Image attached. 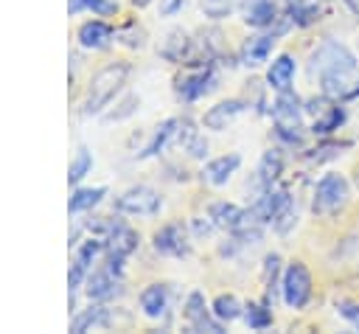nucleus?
I'll use <instances>...</instances> for the list:
<instances>
[{"mask_svg":"<svg viewBox=\"0 0 359 334\" xmlns=\"http://www.w3.org/2000/svg\"><path fill=\"white\" fill-rule=\"evenodd\" d=\"M84 292H87V298H90L93 303H107V300H112L115 295L123 292V286H121V272H115L112 267L104 264L101 269H95V272L87 275Z\"/></svg>","mask_w":359,"mask_h":334,"instance_id":"obj_9","label":"nucleus"},{"mask_svg":"<svg viewBox=\"0 0 359 334\" xmlns=\"http://www.w3.org/2000/svg\"><path fill=\"white\" fill-rule=\"evenodd\" d=\"M118 39H121L123 45H129V48H140V45H143V31H140L135 22H129V25L118 34Z\"/></svg>","mask_w":359,"mask_h":334,"instance_id":"obj_31","label":"nucleus"},{"mask_svg":"<svg viewBox=\"0 0 359 334\" xmlns=\"http://www.w3.org/2000/svg\"><path fill=\"white\" fill-rule=\"evenodd\" d=\"M160 205H163L160 194L149 185H132L115 199V211L126 216H154Z\"/></svg>","mask_w":359,"mask_h":334,"instance_id":"obj_6","label":"nucleus"},{"mask_svg":"<svg viewBox=\"0 0 359 334\" xmlns=\"http://www.w3.org/2000/svg\"><path fill=\"white\" fill-rule=\"evenodd\" d=\"M177 140H180V146H182V152H185L188 157L202 160V157L208 154V140H205V135H202L188 118L180 121V126H177Z\"/></svg>","mask_w":359,"mask_h":334,"instance_id":"obj_17","label":"nucleus"},{"mask_svg":"<svg viewBox=\"0 0 359 334\" xmlns=\"http://www.w3.org/2000/svg\"><path fill=\"white\" fill-rule=\"evenodd\" d=\"M356 93H359V81H356Z\"/></svg>","mask_w":359,"mask_h":334,"instance_id":"obj_37","label":"nucleus"},{"mask_svg":"<svg viewBox=\"0 0 359 334\" xmlns=\"http://www.w3.org/2000/svg\"><path fill=\"white\" fill-rule=\"evenodd\" d=\"M177 126H180V118H168V121H163V123L154 129L151 140L143 146L140 157H154V154H160V152L165 149V143H168V140L177 135Z\"/></svg>","mask_w":359,"mask_h":334,"instance_id":"obj_25","label":"nucleus"},{"mask_svg":"<svg viewBox=\"0 0 359 334\" xmlns=\"http://www.w3.org/2000/svg\"><path fill=\"white\" fill-rule=\"evenodd\" d=\"M135 104H140V101H137V95H126V98H123V104H121V109H118V112H109V115H107V121H121V118L132 115V112H135Z\"/></svg>","mask_w":359,"mask_h":334,"instance_id":"obj_33","label":"nucleus"},{"mask_svg":"<svg viewBox=\"0 0 359 334\" xmlns=\"http://www.w3.org/2000/svg\"><path fill=\"white\" fill-rule=\"evenodd\" d=\"M129 73H132V65H129V62H109V65H104L101 70H95L93 79H90V84H87V95H84L81 112H84V115H98V112H104V107L123 90Z\"/></svg>","mask_w":359,"mask_h":334,"instance_id":"obj_2","label":"nucleus"},{"mask_svg":"<svg viewBox=\"0 0 359 334\" xmlns=\"http://www.w3.org/2000/svg\"><path fill=\"white\" fill-rule=\"evenodd\" d=\"M303 101L292 90H280L275 104H272V118H275V132L286 143H300V123H303Z\"/></svg>","mask_w":359,"mask_h":334,"instance_id":"obj_3","label":"nucleus"},{"mask_svg":"<svg viewBox=\"0 0 359 334\" xmlns=\"http://www.w3.org/2000/svg\"><path fill=\"white\" fill-rule=\"evenodd\" d=\"M216 87V70H213V62H205L199 65L196 70L185 73L177 79V95L182 101H196L202 95H208L210 90Z\"/></svg>","mask_w":359,"mask_h":334,"instance_id":"obj_7","label":"nucleus"},{"mask_svg":"<svg viewBox=\"0 0 359 334\" xmlns=\"http://www.w3.org/2000/svg\"><path fill=\"white\" fill-rule=\"evenodd\" d=\"M294 70H297V65H294V59L289 56V53H280L278 59H272V65H269V70H266V81H269V87L272 90H289L292 87V79H294Z\"/></svg>","mask_w":359,"mask_h":334,"instance_id":"obj_20","label":"nucleus"},{"mask_svg":"<svg viewBox=\"0 0 359 334\" xmlns=\"http://www.w3.org/2000/svg\"><path fill=\"white\" fill-rule=\"evenodd\" d=\"M137 303H140V312H143L146 317H151V320L163 317V314L168 312V286H165V283H149V286L140 292Z\"/></svg>","mask_w":359,"mask_h":334,"instance_id":"obj_16","label":"nucleus"},{"mask_svg":"<svg viewBox=\"0 0 359 334\" xmlns=\"http://www.w3.org/2000/svg\"><path fill=\"white\" fill-rule=\"evenodd\" d=\"M342 121H345V109L342 107H325L314 121V135H328V132L339 129Z\"/></svg>","mask_w":359,"mask_h":334,"instance_id":"obj_28","label":"nucleus"},{"mask_svg":"<svg viewBox=\"0 0 359 334\" xmlns=\"http://www.w3.org/2000/svg\"><path fill=\"white\" fill-rule=\"evenodd\" d=\"M275 34H258V36H247V42L241 45V62L250 67H258L261 62H266V56L272 53L275 45Z\"/></svg>","mask_w":359,"mask_h":334,"instance_id":"obj_18","label":"nucleus"},{"mask_svg":"<svg viewBox=\"0 0 359 334\" xmlns=\"http://www.w3.org/2000/svg\"><path fill=\"white\" fill-rule=\"evenodd\" d=\"M337 312H339L353 328H359V303H353V300H339V303H337Z\"/></svg>","mask_w":359,"mask_h":334,"instance_id":"obj_32","label":"nucleus"},{"mask_svg":"<svg viewBox=\"0 0 359 334\" xmlns=\"http://www.w3.org/2000/svg\"><path fill=\"white\" fill-rule=\"evenodd\" d=\"M109 323H112V320H109V312H107L101 303H93V306L81 309V312L70 320V331L81 334V331H87V328H107Z\"/></svg>","mask_w":359,"mask_h":334,"instance_id":"obj_21","label":"nucleus"},{"mask_svg":"<svg viewBox=\"0 0 359 334\" xmlns=\"http://www.w3.org/2000/svg\"><path fill=\"white\" fill-rule=\"evenodd\" d=\"M241 317H244V323L252 331H261V328H269L272 326V309L266 303H247Z\"/></svg>","mask_w":359,"mask_h":334,"instance_id":"obj_27","label":"nucleus"},{"mask_svg":"<svg viewBox=\"0 0 359 334\" xmlns=\"http://www.w3.org/2000/svg\"><path fill=\"white\" fill-rule=\"evenodd\" d=\"M213 314V312H210ZM205 309V295L202 292H191L185 298V306H182V317L188 320L191 331H210V334H222V320H213Z\"/></svg>","mask_w":359,"mask_h":334,"instance_id":"obj_10","label":"nucleus"},{"mask_svg":"<svg viewBox=\"0 0 359 334\" xmlns=\"http://www.w3.org/2000/svg\"><path fill=\"white\" fill-rule=\"evenodd\" d=\"M345 3H348V8H351L356 17H359V0H345Z\"/></svg>","mask_w":359,"mask_h":334,"instance_id":"obj_35","label":"nucleus"},{"mask_svg":"<svg viewBox=\"0 0 359 334\" xmlns=\"http://www.w3.org/2000/svg\"><path fill=\"white\" fill-rule=\"evenodd\" d=\"M185 0H160V17H174Z\"/></svg>","mask_w":359,"mask_h":334,"instance_id":"obj_34","label":"nucleus"},{"mask_svg":"<svg viewBox=\"0 0 359 334\" xmlns=\"http://www.w3.org/2000/svg\"><path fill=\"white\" fill-rule=\"evenodd\" d=\"M238 166H241V157H238V154H222V157H213V160L205 166L202 177H205V182H210V185H224V182L236 174Z\"/></svg>","mask_w":359,"mask_h":334,"instance_id":"obj_19","label":"nucleus"},{"mask_svg":"<svg viewBox=\"0 0 359 334\" xmlns=\"http://www.w3.org/2000/svg\"><path fill=\"white\" fill-rule=\"evenodd\" d=\"M280 295L289 309H303L311 298V272L303 261H292L280 275Z\"/></svg>","mask_w":359,"mask_h":334,"instance_id":"obj_5","label":"nucleus"},{"mask_svg":"<svg viewBox=\"0 0 359 334\" xmlns=\"http://www.w3.org/2000/svg\"><path fill=\"white\" fill-rule=\"evenodd\" d=\"M90 168H93V154H90L87 146H79L76 154H73V160H70V166H67V182L70 185H79L90 174Z\"/></svg>","mask_w":359,"mask_h":334,"instance_id":"obj_26","label":"nucleus"},{"mask_svg":"<svg viewBox=\"0 0 359 334\" xmlns=\"http://www.w3.org/2000/svg\"><path fill=\"white\" fill-rule=\"evenodd\" d=\"M351 196V185L342 174H325L317 188H314V199H311V211L317 216H334L348 205Z\"/></svg>","mask_w":359,"mask_h":334,"instance_id":"obj_4","label":"nucleus"},{"mask_svg":"<svg viewBox=\"0 0 359 334\" xmlns=\"http://www.w3.org/2000/svg\"><path fill=\"white\" fill-rule=\"evenodd\" d=\"M311 76L320 79V87L325 95L337 98L351 90V76L356 73V56L337 39H323L309 59Z\"/></svg>","mask_w":359,"mask_h":334,"instance_id":"obj_1","label":"nucleus"},{"mask_svg":"<svg viewBox=\"0 0 359 334\" xmlns=\"http://www.w3.org/2000/svg\"><path fill=\"white\" fill-rule=\"evenodd\" d=\"M241 112H244V101H238V98L219 101V104H213V107L202 115V126H205V129H213V132H222V129H227V123H233V118L241 115Z\"/></svg>","mask_w":359,"mask_h":334,"instance_id":"obj_14","label":"nucleus"},{"mask_svg":"<svg viewBox=\"0 0 359 334\" xmlns=\"http://www.w3.org/2000/svg\"><path fill=\"white\" fill-rule=\"evenodd\" d=\"M191 51H194V39L188 36V31L182 28H168L163 42H160V56L177 65H191Z\"/></svg>","mask_w":359,"mask_h":334,"instance_id":"obj_11","label":"nucleus"},{"mask_svg":"<svg viewBox=\"0 0 359 334\" xmlns=\"http://www.w3.org/2000/svg\"><path fill=\"white\" fill-rule=\"evenodd\" d=\"M104 196H107V188H104V185H95V188L81 185V188H76V191L70 194V199H67V211H70V213L93 211Z\"/></svg>","mask_w":359,"mask_h":334,"instance_id":"obj_22","label":"nucleus"},{"mask_svg":"<svg viewBox=\"0 0 359 334\" xmlns=\"http://www.w3.org/2000/svg\"><path fill=\"white\" fill-rule=\"evenodd\" d=\"M199 6H202V11H205V17H210V20H224V17L233 14L236 6H241V0H199Z\"/></svg>","mask_w":359,"mask_h":334,"instance_id":"obj_29","label":"nucleus"},{"mask_svg":"<svg viewBox=\"0 0 359 334\" xmlns=\"http://www.w3.org/2000/svg\"><path fill=\"white\" fill-rule=\"evenodd\" d=\"M151 0H132V6H137V8H143V6H149Z\"/></svg>","mask_w":359,"mask_h":334,"instance_id":"obj_36","label":"nucleus"},{"mask_svg":"<svg viewBox=\"0 0 359 334\" xmlns=\"http://www.w3.org/2000/svg\"><path fill=\"white\" fill-rule=\"evenodd\" d=\"M112 36H115V31H112V25H109L107 20H84V22L76 28V39H79V45L87 48V51H101V48H107V45L112 42Z\"/></svg>","mask_w":359,"mask_h":334,"instance_id":"obj_12","label":"nucleus"},{"mask_svg":"<svg viewBox=\"0 0 359 334\" xmlns=\"http://www.w3.org/2000/svg\"><path fill=\"white\" fill-rule=\"evenodd\" d=\"M241 20L250 28H272L278 22V8L275 0H241Z\"/></svg>","mask_w":359,"mask_h":334,"instance_id":"obj_13","label":"nucleus"},{"mask_svg":"<svg viewBox=\"0 0 359 334\" xmlns=\"http://www.w3.org/2000/svg\"><path fill=\"white\" fill-rule=\"evenodd\" d=\"M210 312H213L216 320H222V323H233V320H238V317L244 314V306H241V300H238L233 292H222V295L213 298Z\"/></svg>","mask_w":359,"mask_h":334,"instance_id":"obj_24","label":"nucleus"},{"mask_svg":"<svg viewBox=\"0 0 359 334\" xmlns=\"http://www.w3.org/2000/svg\"><path fill=\"white\" fill-rule=\"evenodd\" d=\"M154 250L160 255L168 258H182L191 253V241H188V230L182 222H168L154 233Z\"/></svg>","mask_w":359,"mask_h":334,"instance_id":"obj_8","label":"nucleus"},{"mask_svg":"<svg viewBox=\"0 0 359 334\" xmlns=\"http://www.w3.org/2000/svg\"><path fill=\"white\" fill-rule=\"evenodd\" d=\"M280 171H283V157H280V152H278V149H266V152L261 154V160H258V182H261V188H264V191L272 188V182L280 177Z\"/></svg>","mask_w":359,"mask_h":334,"instance_id":"obj_23","label":"nucleus"},{"mask_svg":"<svg viewBox=\"0 0 359 334\" xmlns=\"http://www.w3.org/2000/svg\"><path fill=\"white\" fill-rule=\"evenodd\" d=\"M84 6L95 17H112V14H118V3L115 0H84Z\"/></svg>","mask_w":359,"mask_h":334,"instance_id":"obj_30","label":"nucleus"},{"mask_svg":"<svg viewBox=\"0 0 359 334\" xmlns=\"http://www.w3.org/2000/svg\"><path fill=\"white\" fill-rule=\"evenodd\" d=\"M244 216H247V211L238 208L236 202H227V199L210 202V208H208V219H210V225H213V227H222V230H230V233H233L236 227H241Z\"/></svg>","mask_w":359,"mask_h":334,"instance_id":"obj_15","label":"nucleus"}]
</instances>
